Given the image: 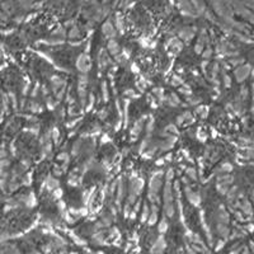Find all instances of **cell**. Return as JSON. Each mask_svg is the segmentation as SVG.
Here are the masks:
<instances>
[{"mask_svg": "<svg viewBox=\"0 0 254 254\" xmlns=\"http://www.w3.org/2000/svg\"><path fill=\"white\" fill-rule=\"evenodd\" d=\"M250 73H252V65H250V63H244V65L238 66L234 70L235 80L238 83H243L244 80L248 79V76L250 75Z\"/></svg>", "mask_w": 254, "mask_h": 254, "instance_id": "obj_1", "label": "cell"}, {"mask_svg": "<svg viewBox=\"0 0 254 254\" xmlns=\"http://www.w3.org/2000/svg\"><path fill=\"white\" fill-rule=\"evenodd\" d=\"M76 69L81 74H88L91 69V60L88 53H81L76 60Z\"/></svg>", "mask_w": 254, "mask_h": 254, "instance_id": "obj_2", "label": "cell"}, {"mask_svg": "<svg viewBox=\"0 0 254 254\" xmlns=\"http://www.w3.org/2000/svg\"><path fill=\"white\" fill-rule=\"evenodd\" d=\"M184 193H186L187 200L189 201L190 204H193V206H196V207H198L200 204H201V202H202V196L198 192L193 190L190 186H184Z\"/></svg>", "mask_w": 254, "mask_h": 254, "instance_id": "obj_3", "label": "cell"}, {"mask_svg": "<svg viewBox=\"0 0 254 254\" xmlns=\"http://www.w3.org/2000/svg\"><path fill=\"white\" fill-rule=\"evenodd\" d=\"M108 55H109V53L105 52L103 48L99 51V53H98V66H99V70H104V69L107 67L109 63L112 62Z\"/></svg>", "mask_w": 254, "mask_h": 254, "instance_id": "obj_4", "label": "cell"}, {"mask_svg": "<svg viewBox=\"0 0 254 254\" xmlns=\"http://www.w3.org/2000/svg\"><path fill=\"white\" fill-rule=\"evenodd\" d=\"M216 220H217V222L225 224V225H228L229 221H230V215H229L228 211L225 210V207L222 206V204L218 207L217 212H216Z\"/></svg>", "mask_w": 254, "mask_h": 254, "instance_id": "obj_5", "label": "cell"}, {"mask_svg": "<svg viewBox=\"0 0 254 254\" xmlns=\"http://www.w3.org/2000/svg\"><path fill=\"white\" fill-rule=\"evenodd\" d=\"M59 186H60V183L53 175H48V177L46 178V180H45V183H43V187L48 190V192H52V190L56 189Z\"/></svg>", "mask_w": 254, "mask_h": 254, "instance_id": "obj_6", "label": "cell"}, {"mask_svg": "<svg viewBox=\"0 0 254 254\" xmlns=\"http://www.w3.org/2000/svg\"><path fill=\"white\" fill-rule=\"evenodd\" d=\"M158 206L156 204H151V207H150V214H149V217H147V225H154V224H156L158 221Z\"/></svg>", "mask_w": 254, "mask_h": 254, "instance_id": "obj_7", "label": "cell"}, {"mask_svg": "<svg viewBox=\"0 0 254 254\" xmlns=\"http://www.w3.org/2000/svg\"><path fill=\"white\" fill-rule=\"evenodd\" d=\"M232 169H234V165H232L231 163H228V161H225V163H222V164H220L217 168H216V170H215V173L216 174H229Z\"/></svg>", "mask_w": 254, "mask_h": 254, "instance_id": "obj_8", "label": "cell"}, {"mask_svg": "<svg viewBox=\"0 0 254 254\" xmlns=\"http://www.w3.org/2000/svg\"><path fill=\"white\" fill-rule=\"evenodd\" d=\"M107 50H108L109 55H112V56H117V55H119L121 47H119V45H118L117 41H115V39H109L108 45H107Z\"/></svg>", "mask_w": 254, "mask_h": 254, "instance_id": "obj_9", "label": "cell"}, {"mask_svg": "<svg viewBox=\"0 0 254 254\" xmlns=\"http://www.w3.org/2000/svg\"><path fill=\"white\" fill-rule=\"evenodd\" d=\"M164 102L169 105V107H178V105L180 104V99L175 93H172L170 95L164 97Z\"/></svg>", "mask_w": 254, "mask_h": 254, "instance_id": "obj_10", "label": "cell"}, {"mask_svg": "<svg viewBox=\"0 0 254 254\" xmlns=\"http://www.w3.org/2000/svg\"><path fill=\"white\" fill-rule=\"evenodd\" d=\"M186 170V177L190 180V182H197L198 180V172L194 166H188L184 169Z\"/></svg>", "mask_w": 254, "mask_h": 254, "instance_id": "obj_11", "label": "cell"}, {"mask_svg": "<svg viewBox=\"0 0 254 254\" xmlns=\"http://www.w3.org/2000/svg\"><path fill=\"white\" fill-rule=\"evenodd\" d=\"M142 127H144V118H140L135 122V125L132 126L131 135H133V137H137L140 135V132L142 131Z\"/></svg>", "mask_w": 254, "mask_h": 254, "instance_id": "obj_12", "label": "cell"}, {"mask_svg": "<svg viewBox=\"0 0 254 254\" xmlns=\"http://www.w3.org/2000/svg\"><path fill=\"white\" fill-rule=\"evenodd\" d=\"M239 208L242 210V212L244 214V215H249V216H252V203L246 200V198H244L240 203H239Z\"/></svg>", "mask_w": 254, "mask_h": 254, "instance_id": "obj_13", "label": "cell"}, {"mask_svg": "<svg viewBox=\"0 0 254 254\" xmlns=\"http://www.w3.org/2000/svg\"><path fill=\"white\" fill-rule=\"evenodd\" d=\"M216 231L220 234V236L222 238H228L229 234H230V230L228 228V225H225V224H220V222H217L216 225Z\"/></svg>", "mask_w": 254, "mask_h": 254, "instance_id": "obj_14", "label": "cell"}, {"mask_svg": "<svg viewBox=\"0 0 254 254\" xmlns=\"http://www.w3.org/2000/svg\"><path fill=\"white\" fill-rule=\"evenodd\" d=\"M196 113L201 118H207L208 113H210V108L207 107V105H203V104H200V105H197L196 107Z\"/></svg>", "mask_w": 254, "mask_h": 254, "instance_id": "obj_15", "label": "cell"}, {"mask_svg": "<svg viewBox=\"0 0 254 254\" xmlns=\"http://www.w3.org/2000/svg\"><path fill=\"white\" fill-rule=\"evenodd\" d=\"M103 33H104V36H107V37H109V38H112V37L116 36L115 28L109 24V22H107V23L103 26Z\"/></svg>", "mask_w": 254, "mask_h": 254, "instance_id": "obj_16", "label": "cell"}, {"mask_svg": "<svg viewBox=\"0 0 254 254\" xmlns=\"http://www.w3.org/2000/svg\"><path fill=\"white\" fill-rule=\"evenodd\" d=\"M101 218H102L101 222L103 224V226H109V225L112 224V221H113V216H112L111 212H103Z\"/></svg>", "mask_w": 254, "mask_h": 254, "instance_id": "obj_17", "label": "cell"}, {"mask_svg": "<svg viewBox=\"0 0 254 254\" xmlns=\"http://www.w3.org/2000/svg\"><path fill=\"white\" fill-rule=\"evenodd\" d=\"M149 214H150V207H149V204L145 202L144 206H142V212H141V217H140L141 222H146L147 217H149Z\"/></svg>", "mask_w": 254, "mask_h": 254, "instance_id": "obj_18", "label": "cell"}, {"mask_svg": "<svg viewBox=\"0 0 254 254\" xmlns=\"http://www.w3.org/2000/svg\"><path fill=\"white\" fill-rule=\"evenodd\" d=\"M168 228H169V224H168V221H166V218H165V217H163V218H161V220L159 221L158 231L160 232V234H164V232H166Z\"/></svg>", "mask_w": 254, "mask_h": 254, "instance_id": "obj_19", "label": "cell"}, {"mask_svg": "<svg viewBox=\"0 0 254 254\" xmlns=\"http://www.w3.org/2000/svg\"><path fill=\"white\" fill-rule=\"evenodd\" d=\"M154 127H155V119H154V117H149V121H147V123H146V133H147V137H150V133L153 132V130H154Z\"/></svg>", "mask_w": 254, "mask_h": 254, "instance_id": "obj_20", "label": "cell"}, {"mask_svg": "<svg viewBox=\"0 0 254 254\" xmlns=\"http://www.w3.org/2000/svg\"><path fill=\"white\" fill-rule=\"evenodd\" d=\"M28 108H29V111L33 112V113H37V112H42V111H43L42 105L38 104L37 102H29V105H28Z\"/></svg>", "mask_w": 254, "mask_h": 254, "instance_id": "obj_21", "label": "cell"}, {"mask_svg": "<svg viewBox=\"0 0 254 254\" xmlns=\"http://www.w3.org/2000/svg\"><path fill=\"white\" fill-rule=\"evenodd\" d=\"M101 89H102V93H103V101L107 102L109 99V94H108V88H107V83L103 81L101 84Z\"/></svg>", "mask_w": 254, "mask_h": 254, "instance_id": "obj_22", "label": "cell"}, {"mask_svg": "<svg viewBox=\"0 0 254 254\" xmlns=\"http://www.w3.org/2000/svg\"><path fill=\"white\" fill-rule=\"evenodd\" d=\"M179 93L189 97V95H192V89H190V87L187 85V84H183V85H180V88H179Z\"/></svg>", "mask_w": 254, "mask_h": 254, "instance_id": "obj_23", "label": "cell"}, {"mask_svg": "<svg viewBox=\"0 0 254 254\" xmlns=\"http://www.w3.org/2000/svg\"><path fill=\"white\" fill-rule=\"evenodd\" d=\"M184 84V81H183V79L179 76V75H173L172 76V85H174V87H179V85H183Z\"/></svg>", "mask_w": 254, "mask_h": 254, "instance_id": "obj_24", "label": "cell"}, {"mask_svg": "<svg viewBox=\"0 0 254 254\" xmlns=\"http://www.w3.org/2000/svg\"><path fill=\"white\" fill-rule=\"evenodd\" d=\"M229 63L231 66H240L242 63H244V59L239 57V56H236V57H231L229 60Z\"/></svg>", "mask_w": 254, "mask_h": 254, "instance_id": "obj_25", "label": "cell"}, {"mask_svg": "<svg viewBox=\"0 0 254 254\" xmlns=\"http://www.w3.org/2000/svg\"><path fill=\"white\" fill-rule=\"evenodd\" d=\"M51 193H52V198H53V200L60 201V200L62 198V193H63V192H62V189H61L60 187H57L56 189H53Z\"/></svg>", "mask_w": 254, "mask_h": 254, "instance_id": "obj_26", "label": "cell"}, {"mask_svg": "<svg viewBox=\"0 0 254 254\" xmlns=\"http://www.w3.org/2000/svg\"><path fill=\"white\" fill-rule=\"evenodd\" d=\"M174 174H175L174 169L173 168H169L168 170H166V173H165V182H170L172 183V180L174 179Z\"/></svg>", "mask_w": 254, "mask_h": 254, "instance_id": "obj_27", "label": "cell"}, {"mask_svg": "<svg viewBox=\"0 0 254 254\" xmlns=\"http://www.w3.org/2000/svg\"><path fill=\"white\" fill-rule=\"evenodd\" d=\"M187 102L190 103V105H198L201 103V98H197V97H193V95H189L187 97Z\"/></svg>", "mask_w": 254, "mask_h": 254, "instance_id": "obj_28", "label": "cell"}, {"mask_svg": "<svg viewBox=\"0 0 254 254\" xmlns=\"http://www.w3.org/2000/svg\"><path fill=\"white\" fill-rule=\"evenodd\" d=\"M46 105H47V108L50 109V111H53L55 107H56V102L52 99L51 97H47L46 98Z\"/></svg>", "mask_w": 254, "mask_h": 254, "instance_id": "obj_29", "label": "cell"}, {"mask_svg": "<svg viewBox=\"0 0 254 254\" xmlns=\"http://www.w3.org/2000/svg\"><path fill=\"white\" fill-rule=\"evenodd\" d=\"M123 94H125L127 98H139V97H140L133 89H127V90H125Z\"/></svg>", "mask_w": 254, "mask_h": 254, "instance_id": "obj_30", "label": "cell"}, {"mask_svg": "<svg viewBox=\"0 0 254 254\" xmlns=\"http://www.w3.org/2000/svg\"><path fill=\"white\" fill-rule=\"evenodd\" d=\"M212 53H214V51H212V48H210V47L202 51V56H203L204 60H210L211 56H212Z\"/></svg>", "mask_w": 254, "mask_h": 254, "instance_id": "obj_31", "label": "cell"}, {"mask_svg": "<svg viewBox=\"0 0 254 254\" xmlns=\"http://www.w3.org/2000/svg\"><path fill=\"white\" fill-rule=\"evenodd\" d=\"M222 81H224V85L226 88H230L231 87V77L228 75V74H222Z\"/></svg>", "mask_w": 254, "mask_h": 254, "instance_id": "obj_32", "label": "cell"}, {"mask_svg": "<svg viewBox=\"0 0 254 254\" xmlns=\"http://www.w3.org/2000/svg\"><path fill=\"white\" fill-rule=\"evenodd\" d=\"M31 183H32V175L26 174L23 177V179H22V184L23 186H31Z\"/></svg>", "mask_w": 254, "mask_h": 254, "instance_id": "obj_33", "label": "cell"}, {"mask_svg": "<svg viewBox=\"0 0 254 254\" xmlns=\"http://www.w3.org/2000/svg\"><path fill=\"white\" fill-rule=\"evenodd\" d=\"M197 139H198L201 142H204V141L207 140V133L206 132H202V131H198L197 132V135H194Z\"/></svg>", "mask_w": 254, "mask_h": 254, "instance_id": "obj_34", "label": "cell"}, {"mask_svg": "<svg viewBox=\"0 0 254 254\" xmlns=\"http://www.w3.org/2000/svg\"><path fill=\"white\" fill-rule=\"evenodd\" d=\"M62 173H63V172H62L61 166H57V165L53 166V169H52V175H55V177H60Z\"/></svg>", "mask_w": 254, "mask_h": 254, "instance_id": "obj_35", "label": "cell"}, {"mask_svg": "<svg viewBox=\"0 0 254 254\" xmlns=\"http://www.w3.org/2000/svg\"><path fill=\"white\" fill-rule=\"evenodd\" d=\"M9 165H10V160L8 158L0 160V169H5V168H8Z\"/></svg>", "mask_w": 254, "mask_h": 254, "instance_id": "obj_36", "label": "cell"}, {"mask_svg": "<svg viewBox=\"0 0 254 254\" xmlns=\"http://www.w3.org/2000/svg\"><path fill=\"white\" fill-rule=\"evenodd\" d=\"M98 117H99V119H102V121H104V119L108 117V112L105 109H102V111L98 112Z\"/></svg>", "mask_w": 254, "mask_h": 254, "instance_id": "obj_37", "label": "cell"}, {"mask_svg": "<svg viewBox=\"0 0 254 254\" xmlns=\"http://www.w3.org/2000/svg\"><path fill=\"white\" fill-rule=\"evenodd\" d=\"M39 90H41V87H39V84H36V87H34V89L31 91V95H32L33 98H36V97L38 95V93H39Z\"/></svg>", "mask_w": 254, "mask_h": 254, "instance_id": "obj_38", "label": "cell"}, {"mask_svg": "<svg viewBox=\"0 0 254 254\" xmlns=\"http://www.w3.org/2000/svg\"><path fill=\"white\" fill-rule=\"evenodd\" d=\"M202 51H203V43H197L196 45V47H194V52L196 53H202Z\"/></svg>", "mask_w": 254, "mask_h": 254, "instance_id": "obj_39", "label": "cell"}, {"mask_svg": "<svg viewBox=\"0 0 254 254\" xmlns=\"http://www.w3.org/2000/svg\"><path fill=\"white\" fill-rule=\"evenodd\" d=\"M69 36L71 37V38H77V37H79V31H77L76 28H74L73 31H70V34H69Z\"/></svg>", "mask_w": 254, "mask_h": 254, "instance_id": "obj_40", "label": "cell"}, {"mask_svg": "<svg viewBox=\"0 0 254 254\" xmlns=\"http://www.w3.org/2000/svg\"><path fill=\"white\" fill-rule=\"evenodd\" d=\"M77 121H79V118H76V119H73V121H69V122L66 123V127H67V129H73V127L75 126V123H76Z\"/></svg>", "mask_w": 254, "mask_h": 254, "instance_id": "obj_41", "label": "cell"}, {"mask_svg": "<svg viewBox=\"0 0 254 254\" xmlns=\"http://www.w3.org/2000/svg\"><path fill=\"white\" fill-rule=\"evenodd\" d=\"M131 71H133V73H136V74H137V73L140 71V69H139V66L136 65L135 62H132V63H131Z\"/></svg>", "mask_w": 254, "mask_h": 254, "instance_id": "obj_42", "label": "cell"}, {"mask_svg": "<svg viewBox=\"0 0 254 254\" xmlns=\"http://www.w3.org/2000/svg\"><path fill=\"white\" fill-rule=\"evenodd\" d=\"M164 163H165L164 158H159L156 161H155V165H156V166H161V165H164Z\"/></svg>", "mask_w": 254, "mask_h": 254, "instance_id": "obj_43", "label": "cell"}, {"mask_svg": "<svg viewBox=\"0 0 254 254\" xmlns=\"http://www.w3.org/2000/svg\"><path fill=\"white\" fill-rule=\"evenodd\" d=\"M6 156H8V153H6L4 149L0 150V160H2V159H5Z\"/></svg>", "mask_w": 254, "mask_h": 254, "instance_id": "obj_44", "label": "cell"}, {"mask_svg": "<svg viewBox=\"0 0 254 254\" xmlns=\"http://www.w3.org/2000/svg\"><path fill=\"white\" fill-rule=\"evenodd\" d=\"M182 183H184V186H189V179L187 177H183L182 178Z\"/></svg>", "mask_w": 254, "mask_h": 254, "instance_id": "obj_45", "label": "cell"}, {"mask_svg": "<svg viewBox=\"0 0 254 254\" xmlns=\"http://www.w3.org/2000/svg\"><path fill=\"white\" fill-rule=\"evenodd\" d=\"M172 159H173V158H172V154H166L165 156H164V160H165V161H172Z\"/></svg>", "mask_w": 254, "mask_h": 254, "instance_id": "obj_46", "label": "cell"}]
</instances>
